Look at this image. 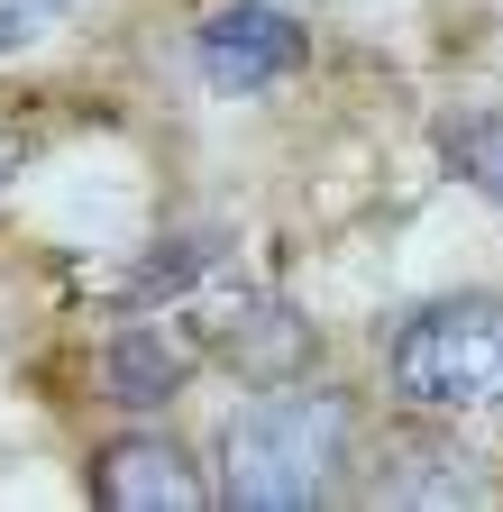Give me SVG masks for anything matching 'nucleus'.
Listing matches in <instances>:
<instances>
[{
  "mask_svg": "<svg viewBox=\"0 0 503 512\" xmlns=\"http://www.w3.org/2000/svg\"><path fill=\"white\" fill-rule=\"evenodd\" d=\"M183 384H193V339H174L165 320H129L101 348V394L119 412H165Z\"/></svg>",
  "mask_w": 503,
  "mask_h": 512,
  "instance_id": "5",
  "label": "nucleus"
},
{
  "mask_svg": "<svg viewBox=\"0 0 503 512\" xmlns=\"http://www.w3.org/2000/svg\"><path fill=\"white\" fill-rule=\"evenodd\" d=\"M10 165H19V147H10V138H0V192H10Z\"/></svg>",
  "mask_w": 503,
  "mask_h": 512,
  "instance_id": "9",
  "label": "nucleus"
},
{
  "mask_svg": "<svg viewBox=\"0 0 503 512\" xmlns=\"http://www.w3.org/2000/svg\"><path fill=\"white\" fill-rule=\"evenodd\" d=\"M92 494L110 512H193L202 503V476L174 439H110L92 458Z\"/></svg>",
  "mask_w": 503,
  "mask_h": 512,
  "instance_id": "4",
  "label": "nucleus"
},
{
  "mask_svg": "<svg viewBox=\"0 0 503 512\" xmlns=\"http://www.w3.org/2000/svg\"><path fill=\"white\" fill-rule=\"evenodd\" d=\"M357 448V412L339 394H266L220 430V503L238 512H311L330 503Z\"/></svg>",
  "mask_w": 503,
  "mask_h": 512,
  "instance_id": "1",
  "label": "nucleus"
},
{
  "mask_svg": "<svg viewBox=\"0 0 503 512\" xmlns=\"http://www.w3.org/2000/svg\"><path fill=\"white\" fill-rule=\"evenodd\" d=\"M302 55H311V37H302V19L275 10V0H229V10L202 19V37H193V64H202L211 92H266Z\"/></svg>",
  "mask_w": 503,
  "mask_h": 512,
  "instance_id": "3",
  "label": "nucleus"
},
{
  "mask_svg": "<svg viewBox=\"0 0 503 512\" xmlns=\"http://www.w3.org/2000/svg\"><path fill=\"white\" fill-rule=\"evenodd\" d=\"M385 375L412 412H494L503 403V293H449L394 320Z\"/></svg>",
  "mask_w": 503,
  "mask_h": 512,
  "instance_id": "2",
  "label": "nucleus"
},
{
  "mask_svg": "<svg viewBox=\"0 0 503 512\" xmlns=\"http://www.w3.org/2000/svg\"><path fill=\"white\" fill-rule=\"evenodd\" d=\"M476 448H403V467L385 476L394 503H476L485 494V467H467Z\"/></svg>",
  "mask_w": 503,
  "mask_h": 512,
  "instance_id": "6",
  "label": "nucleus"
},
{
  "mask_svg": "<svg viewBox=\"0 0 503 512\" xmlns=\"http://www.w3.org/2000/svg\"><path fill=\"white\" fill-rule=\"evenodd\" d=\"M439 156H449L458 183H476L485 202H503V110H467V119H449Z\"/></svg>",
  "mask_w": 503,
  "mask_h": 512,
  "instance_id": "7",
  "label": "nucleus"
},
{
  "mask_svg": "<svg viewBox=\"0 0 503 512\" xmlns=\"http://www.w3.org/2000/svg\"><path fill=\"white\" fill-rule=\"evenodd\" d=\"M46 10H55V0H0V55H19V46H37Z\"/></svg>",
  "mask_w": 503,
  "mask_h": 512,
  "instance_id": "8",
  "label": "nucleus"
}]
</instances>
